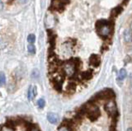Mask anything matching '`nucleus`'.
Returning <instances> with one entry per match:
<instances>
[{"instance_id": "obj_1", "label": "nucleus", "mask_w": 132, "mask_h": 131, "mask_svg": "<svg viewBox=\"0 0 132 131\" xmlns=\"http://www.w3.org/2000/svg\"><path fill=\"white\" fill-rule=\"evenodd\" d=\"M118 120L115 92L106 88L67 113L58 131H118Z\"/></svg>"}, {"instance_id": "obj_2", "label": "nucleus", "mask_w": 132, "mask_h": 131, "mask_svg": "<svg viewBox=\"0 0 132 131\" xmlns=\"http://www.w3.org/2000/svg\"><path fill=\"white\" fill-rule=\"evenodd\" d=\"M1 131H42L33 117L25 115L9 116L2 123Z\"/></svg>"}, {"instance_id": "obj_3", "label": "nucleus", "mask_w": 132, "mask_h": 131, "mask_svg": "<svg viewBox=\"0 0 132 131\" xmlns=\"http://www.w3.org/2000/svg\"><path fill=\"white\" fill-rule=\"evenodd\" d=\"M59 117H58V114H55V113L50 112L47 114V120L49 121V123H51L53 124H55L58 121Z\"/></svg>"}, {"instance_id": "obj_4", "label": "nucleus", "mask_w": 132, "mask_h": 131, "mask_svg": "<svg viewBox=\"0 0 132 131\" xmlns=\"http://www.w3.org/2000/svg\"><path fill=\"white\" fill-rule=\"evenodd\" d=\"M124 36V40L126 42H131L132 41V32L130 30H126L123 33Z\"/></svg>"}, {"instance_id": "obj_5", "label": "nucleus", "mask_w": 132, "mask_h": 131, "mask_svg": "<svg viewBox=\"0 0 132 131\" xmlns=\"http://www.w3.org/2000/svg\"><path fill=\"white\" fill-rule=\"evenodd\" d=\"M126 75H127V73H126V70H125L124 69H120L119 74H118V80H119V81H123V79L126 77Z\"/></svg>"}, {"instance_id": "obj_6", "label": "nucleus", "mask_w": 132, "mask_h": 131, "mask_svg": "<svg viewBox=\"0 0 132 131\" xmlns=\"http://www.w3.org/2000/svg\"><path fill=\"white\" fill-rule=\"evenodd\" d=\"M27 51L30 54H35V51H36V49H35V46L33 45V44H30L27 46Z\"/></svg>"}, {"instance_id": "obj_7", "label": "nucleus", "mask_w": 132, "mask_h": 131, "mask_svg": "<svg viewBox=\"0 0 132 131\" xmlns=\"http://www.w3.org/2000/svg\"><path fill=\"white\" fill-rule=\"evenodd\" d=\"M27 41H28L29 43H34V42L35 41V34H29L28 36H27Z\"/></svg>"}, {"instance_id": "obj_8", "label": "nucleus", "mask_w": 132, "mask_h": 131, "mask_svg": "<svg viewBox=\"0 0 132 131\" xmlns=\"http://www.w3.org/2000/svg\"><path fill=\"white\" fill-rule=\"evenodd\" d=\"M45 100L43 99V98H40V99H39L38 101V106L40 108H44L45 107Z\"/></svg>"}, {"instance_id": "obj_9", "label": "nucleus", "mask_w": 132, "mask_h": 131, "mask_svg": "<svg viewBox=\"0 0 132 131\" xmlns=\"http://www.w3.org/2000/svg\"><path fill=\"white\" fill-rule=\"evenodd\" d=\"M4 82H5V76H4V73H1V85H4Z\"/></svg>"}, {"instance_id": "obj_10", "label": "nucleus", "mask_w": 132, "mask_h": 131, "mask_svg": "<svg viewBox=\"0 0 132 131\" xmlns=\"http://www.w3.org/2000/svg\"><path fill=\"white\" fill-rule=\"evenodd\" d=\"M36 94H37V88L35 86V87H33V98H35L36 96Z\"/></svg>"}, {"instance_id": "obj_11", "label": "nucleus", "mask_w": 132, "mask_h": 131, "mask_svg": "<svg viewBox=\"0 0 132 131\" xmlns=\"http://www.w3.org/2000/svg\"><path fill=\"white\" fill-rule=\"evenodd\" d=\"M39 75V73H38V70H36V69H35V70H34L33 71V74H32V77H36L37 75Z\"/></svg>"}, {"instance_id": "obj_12", "label": "nucleus", "mask_w": 132, "mask_h": 131, "mask_svg": "<svg viewBox=\"0 0 132 131\" xmlns=\"http://www.w3.org/2000/svg\"><path fill=\"white\" fill-rule=\"evenodd\" d=\"M19 1L21 2V4H25V3L27 2V0H19Z\"/></svg>"}, {"instance_id": "obj_13", "label": "nucleus", "mask_w": 132, "mask_h": 131, "mask_svg": "<svg viewBox=\"0 0 132 131\" xmlns=\"http://www.w3.org/2000/svg\"><path fill=\"white\" fill-rule=\"evenodd\" d=\"M127 131H132V128H129L128 130H127Z\"/></svg>"}]
</instances>
